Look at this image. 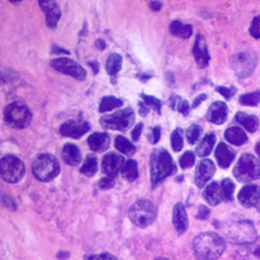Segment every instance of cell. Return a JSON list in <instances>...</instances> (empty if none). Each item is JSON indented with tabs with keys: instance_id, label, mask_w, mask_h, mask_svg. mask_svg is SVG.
Wrapping results in <instances>:
<instances>
[{
	"instance_id": "cell-20",
	"label": "cell",
	"mask_w": 260,
	"mask_h": 260,
	"mask_svg": "<svg viewBox=\"0 0 260 260\" xmlns=\"http://www.w3.org/2000/svg\"><path fill=\"white\" fill-rule=\"evenodd\" d=\"M236 156L235 150L228 144L220 142L215 148V157L220 168L226 169L231 166L232 161Z\"/></svg>"
},
{
	"instance_id": "cell-19",
	"label": "cell",
	"mask_w": 260,
	"mask_h": 260,
	"mask_svg": "<svg viewBox=\"0 0 260 260\" xmlns=\"http://www.w3.org/2000/svg\"><path fill=\"white\" fill-rule=\"evenodd\" d=\"M173 224L179 235L184 234L188 229V215L185 206L180 202L173 209Z\"/></svg>"
},
{
	"instance_id": "cell-3",
	"label": "cell",
	"mask_w": 260,
	"mask_h": 260,
	"mask_svg": "<svg viewBox=\"0 0 260 260\" xmlns=\"http://www.w3.org/2000/svg\"><path fill=\"white\" fill-rule=\"evenodd\" d=\"M175 171V164L167 149L160 147L152 150L150 154V181L152 188L159 185Z\"/></svg>"
},
{
	"instance_id": "cell-42",
	"label": "cell",
	"mask_w": 260,
	"mask_h": 260,
	"mask_svg": "<svg viewBox=\"0 0 260 260\" xmlns=\"http://www.w3.org/2000/svg\"><path fill=\"white\" fill-rule=\"evenodd\" d=\"M115 186V179L111 177H103L99 181V187L102 190H108Z\"/></svg>"
},
{
	"instance_id": "cell-15",
	"label": "cell",
	"mask_w": 260,
	"mask_h": 260,
	"mask_svg": "<svg viewBox=\"0 0 260 260\" xmlns=\"http://www.w3.org/2000/svg\"><path fill=\"white\" fill-rule=\"evenodd\" d=\"M238 199L244 207L256 206L260 200V187L253 184L244 186L238 194Z\"/></svg>"
},
{
	"instance_id": "cell-55",
	"label": "cell",
	"mask_w": 260,
	"mask_h": 260,
	"mask_svg": "<svg viewBox=\"0 0 260 260\" xmlns=\"http://www.w3.org/2000/svg\"><path fill=\"white\" fill-rule=\"evenodd\" d=\"M95 46L98 47V49L104 50L106 48V43L102 39H99V40L95 41Z\"/></svg>"
},
{
	"instance_id": "cell-29",
	"label": "cell",
	"mask_w": 260,
	"mask_h": 260,
	"mask_svg": "<svg viewBox=\"0 0 260 260\" xmlns=\"http://www.w3.org/2000/svg\"><path fill=\"white\" fill-rule=\"evenodd\" d=\"M122 67V57L117 53H112L109 55L106 61V71L109 75H116Z\"/></svg>"
},
{
	"instance_id": "cell-11",
	"label": "cell",
	"mask_w": 260,
	"mask_h": 260,
	"mask_svg": "<svg viewBox=\"0 0 260 260\" xmlns=\"http://www.w3.org/2000/svg\"><path fill=\"white\" fill-rule=\"evenodd\" d=\"M50 65L57 71L70 75L80 81L86 78V71L81 65L70 58H57L50 62Z\"/></svg>"
},
{
	"instance_id": "cell-12",
	"label": "cell",
	"mask_w": 260,
	"mask_h": 260,
	"mask_svg": "<svg viewBox=\"0 0 260 260\" xmlns=\"http://www.w3.org/2000/svg\"><path fill=\"white\" fill-rule=\"evenodd\" d=\"M90 129L89 124L80 119H72L64 122L60 127V133L63 136L71 137L74 139L80 138Z\"/></svg>"
},
{
	"instance_id": "cell-27",
	"label": "cell",
	"mask_w": 260,
	"mask_h": 260,
	"mask_svg": "<svg viewBox=\"0 0 260 260\" xmlns=\"http://www.w3.org/2000/svg\"><path fill=\"white\" fill-rule=\"evenodd\" d=\"M235 120L251 133L258 129V118L254 115H247L244 112H238L235 116Z\"/></svg>"
},
{
	"instance_id": "cell-36",
	"label": "cell",
	"mask_w": 260,
	"mask_h": 260,
	"mask_svg": "<svg viewBox=\"0 0 260 260\" xmlns=\"http://www.w3.org/2000/svg\"><path fill=\"white\" fill-rule=\"evenodd\" d=\"M171 144L175 151H180L183 148V130L176 128L171 134Z\"/></svg>"
},
{
	"instance_id": "cell-2",
	"label": "cell",
	"mask_w": 260,
	"mask_h": 260,
	"mask_svg": "<svg viewBox=\"0 0 260 260\" xmlns=\"http://www.w3.org/2000/svg\"><path fill=\"white\" fill-rule=\"evenodd\" d=\"M193 254L197 260H216L224 249V239L214 232H204L199 234L192 244Z\"/></svg>"
},
{
	"instance_id": "cell-59",
	"label": "cell",
	"mask_w": 260,
	"mask_h": 260,
	"mask_svg": "<svg viewBox=\"0 0 260 260\" xmlns=\"http://www.w3.org/2000/svg\"><path fill=\"white\" fill-rule=\"evenodd\" d=\"M257 208H258V210H259V212H260V204L257 206Z\"/></svg>"
},
{
	"instance_id": "cell-4",
	"label": "cell",
	"mask_w": 260,
	"mask_h": 260,
	"mask_svg": "<svg viewBox=\"0 0 260 260\" xmlns=\"http://www.w3.org/2000/svg\"><path fill=\"white\" fill-rule=\"evenodd\" d=\"M156 215L157 208L154 203L148 199H139L135 201L128 211L130 220L141 229L150 225L155 220Z\"/></svg>"
},
{
	"instance_id": "cell-9",
	"label": "cell",
	"mask_w": 260,
	"mask_h": 260,
	"mask_svg": "<svg viewBox=\"0 0 260 260\" xmlns=\"http://www.w3.org/2000/svg\"><path fill=\"white\" fill-rule=\"evenodd\" d=\"M25 173L24 164L15 155H6L0 160V175L7 183H16Z\"/></svg>"
},
{
	"instance_id": "cell-7",
	"label": "cell",
	"mask_w": 260,
	"mask_h": 260,
	"mask_svg": "<svg viewBox=\"0 0 260 260\" xmlns=\"http://www.w3.org/2000/svg\"><path fill=\"white\" fill-rule=\"evenodd\" d=\"M31 120V113L21 102H13L4 109V121L12 128H24Z\"/></svg>"
},
{
	"instance_id": "cell-31",
	"label": "cell",
	"mask_w": 260,
	"mask_h": 260,
	"mask_svg": "<svg viewBox=\"0 0 260 260\" xmlns=\"http://www.w3.org/2000/svg\"><path fill=\"white\" fill-rule=\"evenodd\" d=\"M123 105V101L113 96V95H107L104 96L101 101L100 104V112L104 113V112H108V111H112L118 107H121Z\"/></svg>"
},
{
	"instance_id": "cell-37",
	"label": "cell",
	"mask_w": 260,
	"mask_h": 260,
	"mask_svg": "<svg viewBox=\"0 0 260 260\" xmlns=\"http://www.w3.org/2000/svg\"><path fill=\"white\" fill-rule=\"evenodd\" d=\"M201 133H202V128L199 125H197V124H192L187 129V132H186L187 141L190 144H194L198 140V138L200 137Z\"/></svg>"
},
{
	"instance_id": "cell-40",
	"label": "cell",
	"mask_w": 260,
	"mask_h": 260,
	"mask_svg": "<svg viewBox=\"0 0 260 260\" xmlns=\"http://www.w3.org/2000/svg\"><path fill=\"white\" fill-rule=\"evenodd\" d=\"M250 35L255 39H260V15H256L249 28Z\"/></svg>"
},
{
	"instance_id": "cell-53",
	"label": "cell",
	"mask_w": 260,
	"mask_h": 260,
	"mask_svg": "<svg viewBox=\"0 0 260 260\" xmlns=\"http://www.w3.org/2000/svg\"><path fill=\"white\" fill-rule=\"evenodd\" d=\"M166 80L168 81L169 84H174L175 83V79H174V74L172 72H167L166 73Z\"/></svg>"
},
{
	"instance_id": "cell-14",
	"label": "cell",
	"mask_w": 260,
	"mask_h": 260,
	"mask_svg": "<svg viewBox=\"0 0 260 260\" xmlns=\"http://www.w3.org/2000/svg\"><path fill=\"white\" fill-rule=\"evenodd\" d=\"M215 173V166L210 159H202L196 167L194 182L197 187L202 188Z\"/></svg>"
},
{
	"instance_id": "cell-44",
	"label": "cell",
	"mask_w": 260,
	"mask_h": 260,
	"mask_svg": "<svg viewBox=\"0 0 260 260\" xmlns=\"http://www.w3.org/2000/svg\"><path fill=\"white\" fill-rule=\"evenodd\" d=\"M177 110H178V111H179L181 114H183L184 116L188 115V113H189V110H190V106H189V103H188V101L182 100V101L180 102V104H179V106H178Z\"/></svg>"
},
{
	"instance_id": "cell-39",
	"label": "cell",
	"mask_w": 260,
	"mask_h": 260,
	"mask_svg": "<svg viewBox=\"0 0 260 260\" xmlns=\"http://www.w3.org/2000/svg\"><path fill=\"white\" fill-rule=\"evenodd\" d=\"M180 166L182 169H188L191 168L195 162V155L192 151H186L183 153V155L180 157Z\"/></svg>"
},
{
	"instance_id": "cell-51",
	"label": "cell",
	"mask_w": 260,
	"mask_h": 260,
	"mask_svg": "<svg viewBox=\"0 0 260 260\" xmlns=\"http://www.w3.org/2000/svg\"><path fill=\"white\" fill-rule=\"evenodd\" d=\"M52 53H54V54H60V53H62V54H69V51H67V50H65V49H63V48H61V47H58V46L54 45L53 48H52Z\"/></svg>"
},
{
	"instance_id": "cell-21",
	"label": "cell",
	"mask_w": 260,
	"mask_h": 260,
	"mask_svg": "<svg viewBox=\"0 0 260 260\" xmlns=\"http://www.w3.org/2000/svg\"><path fill=\"white\" fill-rule=\"evenodd\" d=\"M235 260H260V245H243L236 251Z\"/></svg>"
},
{
	"instance_id": "cell-17",
	"label": "cell",
	"mask_w": 260,
	"mask_h": 260,
	"mask_svg": "<svg viewBox=\"0 0 260 260\" xmlns=\"http://www.w3.org/2000/svg\"><path fill=\"white\" fill-rule=\"evenodd\" d=\"M228 118V106L221 101H216L211 104L207 111V120L213 124L220 125Z\"/></svg>"
},
{
	"instance_id": "cell-10",
	"label": "cell",
	"mask_w": 260,
	"mask_h": 260,
	"mask_svg": "<svg viewBox=\"0 0 260 260\" xmlns=\"http://www.w3.org/2000/svg\"><path fill=\"white\" fill-rule=\"evenodd\" d=\"M257 57L250 52H240L232 58V66L240 78L249 76L255 69Z\"/></svg>"
},
{
	"instance_id": "cell-30",
	"label": "cell",
	"mask_w": 260,
	"mask_h": 260,
	"mask_svg": "<svg viewBox=\"0 0 260 260\" xmlns=\"http://www.w3.org/2000/svg\"><path fill=\"white\" fill-rule=\"evenodd\" d=\"M98 171V158L93 154H88L84 162L82 164L80 168V173L87 176V177H92Z\"/></svg>"
},
{
	"instance_id": "cell-43",
	"label": "cell",
	"mask_w": 260,
	"mask_h": 260,
	"mask_svg": "<svg viewBox=\"0 0 260 260\" xmlns=\"http://www.w3.org/2000/svg\"><path fill=\"white\" fill-rule=\"evenodd\" d=\"M216 91L219 92L221 95H223L226 100L231 99L237 91L235 86H231V87H225V86H217L216 87Z\"/></svg>"
},
{
	"instance_id": "cell-50",
	"label": "cell",
	"mask_w": 260,
	"mask_h": 260,
	"mask_svg": "<svg viewBox=\"0 0 260 260\" xmlns=\"http://www.w3.org/2000/svg\"><path fill=\"white\" fill-rule=\"evenodd\" d=\"M161 2L159 1H151L149 2V8L152 10V11H158L160 10L161 8Z\"/></svg>"
},
{
	"instance_id": "cell-18",
	"label": "cell",
	"mask_w": 260,
	"mask_h": 260,
	"mask_svg": "<svg viewBox=\"0 0 260 260\" xmlns=\"http://www.w3.org/2000/svg\"><path fill=\"white\" fill-rule=\"evenodd\" d=\"M193 55H194V58H195L197 64L200 67L203 68L208 65L210 57L208 54L205 39L201 35H198L196 37V40H195V43L193 46Z\"/></svg>"
},
{
	"instance_id": "cell-35",
	"label": "cell",
	"mask_w": 260,
	"mask_h": 260,
	"mask_svg": "<svg viewBox=\"0 0 260 260\" xmlns=\"http://www.w3.org/2000/svg\"><path fill=\"white\" fill-rule=\"evenodd\" d=\"M220 187H221V191H222L223 200L226 201V202L232 201L233 200V194H234V191H235L234 182L231 179L225 178L221 181Z\"/></svg>"
},
{
	"instance_id": "cell-48",
	"label": "cell",
	"mask_w": 260,
	"mask_h": 260,
	"mask_svg": "<svg viewBox=\"0 0 260 260\" xmlns=\"http://www.w3.org/2000/svg\"><path fill=\"white\" fill-rule=\"evenodd\" d=\"M138 105H139V114H140V116L145 117L149 112V107L144 102H139Z\"/></svg>"
},
{
	"instance_id": "cell-6",
	"label": "cell",
	"mask_w": 260,
	"mask_h": 260,
	"mask_svg": "<svg viewBox=\"0 0 260 260\" xmlns=\"http://www.w3.org/2000/svg\"><path fill=\"white\" fill-rule=\"evenodd\" d=\"M235 178L242 183L260 178V160L251 153H244L233 170Z\"/></svg>"
},
{
	"instance_id": "cell-8",
	"label": "cell",
	"mask_w": 260,
	"mask_h": 260,
	"mask_svg": "<svg viewBox=\"0 0 260 260\" xmlns=\"http://www.w3.org/2000/svg\"><path fill=\"white\" fill-rule=\"evenodd\" d=\"M134 119V111L131 108H126L117 111L114 114L103 116L100 120V123L101 126L105 129L125 131L131 127Z\"/></svg>"
},
{
	"instance_id": "cell-45",
	"label": "cell",
	"mask_w": 260,
	"mask_h": 260,
	"mask_svg": "<svg viewBox=\"0 0 260 260\" xmlns=\"http://www.w3.org/2000/svg\"><path fill=\"white\" fill-rule=\"evenodd\" d=\"M159 138H160V128H159V126H155L152 129V132L150 135V141L152 144H155L158 142Z\"/></svg>"
},
{
	"instance_id": "cell-28",
	"label": "cell",
	"mask_w": 260,
	"mask_h": 260,
	"mask_svg": "<svg viewBox=\"0 0 260 260\" xmlns=\"http://www.w3.org/2000/svg\"><path fill=\"white\" fill-rule=\"evenodd\" d=\"M170 32L178 38L188 39L193 32V27L191 24H184L179 20H174L170 24Z\"/></svg>"
},
{
	"instance_id": "cell-32",
	"label": "cell",
	"mask_w": 260,
	"mask_h": 260,
	"mask_svg": "<svg viewBox=\"0 0 260 260\" xmlns=\"http://www.w3.org/2000/svg\"><path fill=\"white\" fill-rule=\"evenodd\" d=\"M115 146L120 152H122L126 155H132L136 151L135 146L128 139H126L125 137L120 136V135L117 136L115 139Z\"/></svg>"
},
{
	"instance_id": "cell-34",
	"label": "cell",
	"mask_w": 260,
	"mask_h": 260,
	"mask_svg": "<svg viewBox=\"0 0 260 260\" xmlns=\"http://www.w3.org/2000/svg\"><path fill=\"white\" fill-rule=\"evenodd\" d=\"M239 102L244 106H250V107L257 106L260 103V90L257 89L255 91L242 94L239 99Z\"/></svg>"
},
{
	"instance_id": "cell-57",
	"label": "cell",
	"mask_w": 260,
	"mask_h": 260,
	"mask_svg": "<svg viewBox=\"0 0 260 260\" xmlns=\"http://www.w3.org/2000/svg\"><path fill=\"white\" fill-rule=\"evenodd\" d=\"M255 151L257 153V155L260 157V141H258L255 145Z\"/></svg>"
},
{
	"instance_id": "cell-49",
	"label": "cell",
	"mask_w": 260,
	"mask_h": 260,
	"mask_svg": "<svg viewBox=\"0 0 260 260\" xmlns=\"http://www.w3.org/2000/svg\"><path fill=\"white\" fill-rule=\"evenodd\" d=\"M206 100V94L205 93H201V94H199L197 98H195V100L193 101V104H192V108H197L200 104H201V102H203V101H205Z\"/></svg>"
},
{
	"instance_id": "cell-25",
	"label": "cell",
	"mask_w": 260,
	"mask_h": 260,
	"mask_svg": "<svg viewBox=\"0 0 260 260\" xmlns=\"http://www.w3.org/2000/svg\"><path fill=\"white\" fill-rule=\"evenodd\" d=\"M224 138L234 145H242L247 142L248 137L244 130L238 126L229 127L224 132Z\"/></svg>"
},
{
	"instance_id": "cell-46",
	"label": "cell",
	"mask_w": 260,
	"mask_h": 260,
	"mask_svg": "<svg viewBox=\"0 0 260 260\" xmlns=\"http://www.w3.org/2000/svg\"><path fill=\"white\" fill-rule=\"evenodd\" d=\"M142 128H143V124H142V123H138V124L134 127V129L132 130L131 135H132V139H133L134 141H137L138 138L140 137V134H141V132H142Z\"/></svg>"
},
{
	"instance_id": "cell-1",
	"label": "cell",
	"mask_w": 260,
	"mask_h": 260,
	"mask_svg": "<svg viewBox=\"0 0 260 260\" xmlns=\"http://www.w3.org/2000/svg\"><path fill=\"white\" fill-rule=\"evenodd\" d=\"M217 229L220 231L221 237L232 244L248 245L257 239V232L253 222L239 215L222 221Z\"/></svg>"
},
{
	"instance_id": "cell-41",
	"label": "cell",
	"mask_w": 260,
	"mask_h": 260,
	"mask_svg": "<svg viewBox=\"0 0 260 260\" xmlns=\"http://www.w3.org/2000/svg\"><path fill=\"white\" fill-rule=\"evenodd\" d=\"M84 260H118L114 255L103 252L101 254H87L84 256Z\"/></svg>"
},
{
	"instance_id": "cell-38",
	"label": "cell",
	"mask_w": 260,
	"mask_h": 260,
	"mask_svg": "<svg viewBox=\"0 0 260 260\" xmlns=\"http://www.w3.org/2000/svg\"><path fill=\"white\" fill-rule=\"evenodd\" d=\"M140 96L142 98L143 102L148 107H151L158 115H160V113H161V102L158 99H156L155 96H152V95L145 94V93H141Z\"/></svg>"
},
{
	"instance_id": "cell-5",
	"label": "cell",
	"mask_w": 260,
	"mask_h": 260,
	"mask_svg": "<svg viewBox=\"0 0 260 260\" xmlns=\"http://www.w3.org/2000/svg\"><path fill=\"white\" fill-rule=\"evenodd\" d=\"M32 174L41 182H49L58 176L60 165L58 159L49 153L38 154L31 164Z\"/></svg>"
},
{
	"instance_id": "cell-54",
	"label": "cell",
	"mask_w": 260,
	"mask_h": 260,
	"mask_svg": "<svg viewBox=\"0 0 260 260\" xmlns=\"http://www.w3.org/2000/svg\"><path fill=\"white\" fill-rule=\"evenodd\" d=\"M68 257H69V252H67V251H60V252L57 254V258L60 259V260L67 259Z\"/></svg>"
},
{
	"instance_id": "cell-13",
	"label": "cell",
	"mask_w": 260,
	"mask_h": 260,
	"mask_svg": "<svg viewBox=\"0 0 260 260\" xmlns=\"http://www.w3.org/2000/svg\"><path fill=\"white\" fill-rule=\"evenodd\" d=\"M124 165H125V159L121 154L110 152L103 157L102 171L104 174H106L107 177H111L115 179L119 174V172H121Z\"/></svg>"
},
{
	"instance_id": "cell-23",
	"label": "cell",
	"mask_w": 260,
	"mask_h": 260,
	"mask_svg": "<svg viewBox=\"0 0 260 260\" xmlns=\"http://www.w3.org/2000/svg\"><path fill=\"white\" fill-rule=\"evenodd\" d=\"M89 148L93 151H104L110 145V136L107 133L95 132L89 135L87 139Z\"/></svg>"
},
{
	"instance_id": "cell-22",
	"label": "cell",
	"mask_w": 260,
	"mask_h": 260,
	"mask_svg": "<svg viewBox=\"0 0 260 260\" xmlns=\"http://www.w3.org/2000/svg\"><path fill=\"white\" fill-rule=\"evenodd\" d=\"M203 198L211 206H215L223 200L221 187L217 182H212L205 187L203 191Z\"/></svg>"
},
{
	"instance_id": "cell-33",
	"label": "cell",
	"mask_w": 260,
	"mask_h": 260,
	"mask_svg": "<svg viewBox=\"0 0 260 260\" xmlns=\"http://www.w3.org/2000/svg\"><path fill=\"white\" fill-rule=\"evenodd\" d=\"M122 176L127 181H134L138 177V168L137 162L134 159H129L125 162L124 167L121 170Z\"/></svg>"
},
{
	"instance_id": "cell-16",
	"label": "cell",
	"mask_w": 260,
	"mask_h": 260,
	"mask_svg": "<svg viewBox=\"0 0 260 260\" xmlns=\"http://www.w3.org/2000/svg\"><path fill=\"white\" fill-rule=\"evenodd\" d=\"M39 5L46 15V23H47L48 27L55 28L57 26L60 16H61V11H60V8H59V5L57 4V2H55L53 0L40 1Z\"/></svg>"
},
{
	"instance_id": "cell-58",
	"label": "cell",
	"mask_w": 260,
	"mask_h": 260,
	"mask_svg": "<svg viewBox=\"0 0 260 260\" xmlns=\"http://www.w3.org/2000/svg\"><path fill=\"white\" fill-rule=\"evenodd\" d=\"M154 260H170V259H168V258H165V257H157V258H155Z\"/></svg>"
},
{
	"instance_id": "cell-26",
	"label": "cell",
	"mask_w": 260,
	"mask_h": 260,
	"mask_svg": "<svg viewBox=\"0 0 260 260\" xmlns=\"http://www.w3.org/2000/svg\"><path fill=\"white\" fill-rule=\"evenodd\" d=\"M214 143H215V135H214V133L210 132V133L205 134L204 137L201 139V141L196 146L195 153L198 156H200V157L208 155L211 152Z\"/></svg>"
},
{
	"instance_id": "cell-52",
	"label": "cell",
	"mask_w": 260,
	"mask_h": 260,
	"mask_svg": "<svg viewBox=\"0 0 260 260\" xmlns=\"http://www.w3.org/2000/svg\"><path fill=\"white\" fill-rule=\"evenodd\" d=\"M88 65L92 68V71H93V74H96L100 70V64L98 61H89L88 62Z\"/></svg>"
},
{
	"instance_id": "cell-56",
	"label": "cell",
	"mask_w": 260,
	"mask_h": 260,
	"mask_svg": "<svg viewBox=\"0 0 260 260\" xmlns=\"http://www.w3.org/2000/svg\"><path fill=\"white\" fill-rule=\"evenodd\" d=\"M151 76L150 75H146V74H138L137 75V78H139L142 82H144V81H146L147 79H149Z\"/></svg>"
},
{
	"instance_id": "cell-24",
	"label": "cell",
	"mask_w": 260,
	"mask_h": 260,
	"mask_svg": "<svg viewBox=\"0 0 260 260\" xmlns=\"http://www.w3.org/2000/svg\"><path fill=\"white\" fill-rule=\"evenodd\" d=\"M62 158L69 166H77L81 161L79 148L72 143H66L62 149Z\"/></svg>"
},
{
	"instance_id": "cell-47",
	"label": "cell",
	"mask_w": 260,
	"mask_h": 260,
	"mask_svg": "<svg viewBox=\"0 0 260 260\" xmlns=\"http://www.w3.org/2000/svg\"><path fill=\"white\" fill-rule=\"evenodd\" d=\"M208 215H209V209L205 205H201L199 207L196 217L199 219H206L208 217Z\"/></svg>"
}]
</instances>
